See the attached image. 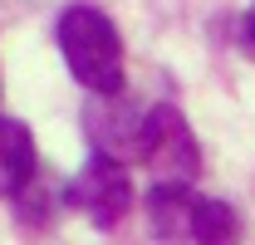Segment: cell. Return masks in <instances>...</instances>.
<instances>
[{
	"label": "cell",
	"instance_id": "cell-1",
	"mask_svg": "<svg viewBox=\"0 0 255 245\" xmlns=\"http://www.w3.org/2000/svg\"><path fill=\"white\" fill-rule=\"evenodd\" d=\"M59 49H64L69 74L89 93H103V98L123 93V39L103 10L69 5L59 15Z\"/></svg>",
	"mask_w": 255,
	"mask_h": 245
},
{
	"label": "cell",
	"instance_id": "cell-2",
	"mask_svg": "<svg viewBox=\"0 0 255 245\" xmlns=\"http://www.w3.org/2000/svg\"><path fill=\"white\" fill-rule=\"evenodd\" d=\"M137 157L147 162L157 191H191V182L201 177V147L191 137L182 108L157 103L142 118V137H137Z\"/></svg>",
	"mask_w": 255,
	"mask_h": 245
},
{
	"label": "cell",
	"instance_id": "cell-3",
	"mask_svg": "<svg viewBox=\"0 0 255 245\" xmlns=\"http://www.w3.org/2000/svg\"><path fill=\"white\" fill-rule=\"evenodd\" d=\"M69 206L84 211L98 231H113V226L128 216V206H132L128 167L113 162V157H103V152H94L84 167H79V177L69 182Z\"/></svg>",
	"mask_w": 255,
	"mask_h": 245
},
{
	"label": "cell",
	"instance_id": "cell-4",
	"mask_svg": "<svg viewBox=\"0 0 255 245\" xmlns=\"http://www.w3.org/2000/svg\"><path fill=\"white\" fill-rule=\"evenodd\" d=\"M34 177V137L20 118H0V196H20Z\"/></svg>",
	"mask_w": 255,
	"mask_h": 245
},
{
	"label": "cell",
	"instance_id": "cell-5",
	"mask_svg": "<svg viewBox=\"0 0 255 245\" xmlns=\"http://www.w3.org/2000/svg\"><path fill=\"white\" fill-rule=\"evenodd\" d=\"M187 236L191 245H236L241 241V216L231 211L226 201H187Z\"/></svg>",
	"mask_w": 255,
	"mask_h": 245
},
{
	"label": "cell",
	"instance_id": "cell-6",
	"mask_svg": "<svg viewBox=\"0 0 255 245\" xmlns=\"http://www.w3.org/2000/svg\"><path fill=\"white\" fill-rule=\"evenodd\" d=\"M241 44H246V49L255 54V5L246 10V20H241Z\"/></svg>",
	"mask_w": 255,
	"mask_h": 245
}]
</instances>
